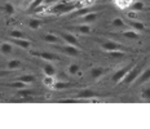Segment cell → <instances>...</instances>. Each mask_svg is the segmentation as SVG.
Here are the masks:
<instances>
[{
  "label": "cell",
  "mask_w": 150,
  "mask_h": 129,
  "mask_svg": "<svg viewBox=\"0 0 150 129\" xmlns=\"http://www.w3.org/2000/svg\"><path fill=\"white\" fill-rule=\"evenodd\" d=\"M78 7L75 4H67L66 1L56 3L52 8H49L51 13H57V14H64V13H70V12L75 11Z\"/></svg>",
  "instance_id": "obj_1"
},
{
  "label": "cell",
  "mask_w": 150,
  "mask_h": 129,
  "mask_svg": "<svg viewBox=\"0 0 150 129\" xmlns=\"http://www.w3.org/2000/svg\"><path fill=\"white\" fill-rule=\"evenodd\" d=\"M100 47H101L102 50L105 52H112V50H124L126 52V47L122 45L119 43H115V42H111V40H106V42H100Z\"/></svg>",
  "instance_id": "obj_2"
},
{
  "label": "cell",
  "mask_w": 150,
  "mask_h": 129,
  "mask_svg": "<svg viewBox=\"0 0 150 129\" xmlns=\"http://www.w3.org/2000/svg\"><path fill=\"white\" fill-rule=\"evenodd\" d=\"M54 49H57L58 52L61 53H65L67 56H79L80 53V49L76 48L74 45H70V44H65V45H60V44H54Z\"/></svg>",
  "instance_id": "obj_3"
},
{
  "label": "cell",
  "mask_w": 150,
  "mask_h": 129,
  "mask_svg": "<svg viewBox=\"0 0 150 129\" xmlns=\"http://www.w3.org/2000/svg\"><path fill=\"white\" fill-rule=\"evenodd\" d=\"M140 74H141V67H140V66H133V67L129 70V72L126 75V78L123 79V83L127 84V85L135 83V80L139 78Z\"/></svg>",
  "instance_id": "obj_4"
},
{
  "label": "cell",
  "mask_w": 150,
  "mask_h": 129,
  "mask_svg": "<svg viewBox=\"0 0 150 129\" xmlns=\"http://www.w3.org/2000/svg\"><path fill=\"white\" fill-rule=\"evenodd\" d=\"M133 66H135V65L131 63V65L126 66V67H123V68H120V70H118L114 75H112L111 80L114 81V83H120V81H123V79L126 78V75L128 74V72H129V70L133 67Z\"/></svg>",
  "instance_id": "obj_5"
},
{
  "label": "cell",
  "mask_w": 150,
  "mask_h": 129,
  "mask_svg": "<svg viewBox=\"0 0 150 129\" xmlns=\"http://www.w3.org/2000/svg\"><path fill=\"white\" fill-rule=\"evenodd\" d=\"M34 56L36 57L44 59L47 62H54V61H61V57L58 54H54V53H51V52H34L33 53Z\"/></svg>",
  "instance_id": "obj_6"
},
{
  "label": "cell",
  "mask_w": 150,
  "mask_h": 129,
  "mask_svg": "<svg viewBox=\"0 0 150 129\" xmlns=\"http://www.w3.org/2000/svg\"><path fill=\"white\" fill-rule=\"evenodd\" d=\"M102 94H100L97 92L92 89H83L80 92H78L76 98L78 99H91V98H96V97H101Z\"/></svg>",
  "instance_id": "obj_7"
},
{
  "label": "cell",
  "mask_w": 150,
  "mask_h": 129,
  "mask_svg": "<svg viewBox=\"0 0 150 129\" xmlns=\"http://www.w3.org/2000/svg\"><path fill=\"white\" fill-rule=\"evenodd\" d=\"M60 36H61L62 40H65V43L70 44V45H74V47H76V48L80 49V44H79V42H78V39H76L75 35L69 34V32H61Z\"/></svg>",
  "instance_id": "obj_8"
},
{
  "label": "cell",
  "mask_w": 150,
  "mask_h": 129,
  "mask_svg": "<svg viewBox=\"0 0 150 129\" xmlns=\"http://www.w3.org/2000/svg\"><path fill=\"white\" fill-rule=\"evenodd\" d=\"M149 80H150V68H146L139 75V78L135 80V84L136 85H142V84L148 83Z\"/></svg>",
  "instance_id": "obj_9"
},
{
  "label": "cell",
  "mask_w": 150,
  "mask_h": 129,
  "mask_svg": "<svg viewBox=\"0 0 150 129\" xmlns=\"http://www.w3.org/2000/svg\"><path fill=\"white\" fill-rule=\"evenodd\" d=\"M11 43H13L14 45H17V47H20V48H22V49H30L31 48V42L30 40H27V39H13V37H11Z\"/></svg>",
  "instance_id": "obj_10"
},
{
  "label": "cell",
  "mask_w": 150,
  "mask_h": 129,
  "mask_svg": "<svg viewBox=\"0 0 150 129\" xmlns=\"http://www.w3.org/2000/svg\"><path fill=\"white\" fill-rule=\"evenodd\" d=\"M43 40H44L45 43H49L52 44V45H54V44H60L61 43V36L56 35V34H44L43 35Z\"/></svg>",
  "instance_id": "obj_11"
},
{
  "label": "cell",
  "mask_w": 150,
  "mask_h": 129,
  "mask_svg": "<svg viewBox=\"0 0 150 129\" xmlns=\"http://www.w3.org/2000/svg\"><path fill=\"white\" fill-rule=\"evenodd\" d=\"M126 23H127L128 26H129L132 30L137 31V32H142V31H145V25H144L142 22H140V21H133V20H129V21H127Z\"/></svg>",
  "instance_id": "obj_12"
},
{
  "label": "cell",
  "mask_w": 150,
  "mask_h": 129,
  "mask_svg": "<svg viewBox=\"0 0 150 129\" xmlns=\"http://www.w3.org/2000/svg\"><path fill=\"white\" fill-rule=\"evenodd\" d=\"M98 13L97 12H91V13H88V14H86V16H83V17H80L79 18V21L82 22V23H92V22H95L96 20L98 18Z\"/></svg>",
  "instance_id": "obj_13"
},
{
  "label": "cell",
  "mask_w": 150,
  "mask_h": 129,
  "mask_svg": "<svg viewBox=\"0 0 150 129\" xmlns=\"http://www.w3.org/2000/svg\"><path fill=\"white\" fill-rule=\"evenodd\" d=\"M3 87H7V88H11V89H23V88H26L27 84H25L22 83V81H20V80H14V81H12V83H3L1 84Z\"/></svg>",
  "instance_id": "obj_14"
},
{
  "label": "cell",
  "mask_w": 150,
  "mask_h": 129,
  "mask_svg": "<svg viewBox=\"0 0 150 129\" xmlns=\"http://www.w3.org/2000/svg\"><path fill=\"white\" fill-rule=\"evenodd\" d=\"M13 45H12V43H3L0 44V53H1L3 56H11L12 53H13Z\"/></svg>",
  "instance_id": "obj_15"
},
{
  "label": "cell",
  "mask_w": 150,
  "mask_h": 129,
  "mask_svg": "<svg viewBox=\"0 0 150 129\" xmlns=\"http://www.w3.org/2000/svg\"><path fill=\"white\" fill-rule=\"evenodd\" d=\"M43 72H44V75H48V76H54L57 74V70H56V67L52 63L48 62V63L43 65Z\"/></svg>",
  "instance_id": "obj_16"
},
{
  "label": "cell",
  "mask_w": 150,
  "mask_h": 129,
  "mask_svg": "<svg viewBox=\"0 0 150 129\" xmlns=\"http://www.w3.org/2000/svg\"><path fill=\"white\" fill-rule=\"evenodd\" d=\"M74 29L76 30L78 32L83 34V35H89V34L92 32V29H91V26L88 23H80V25H78L76 27H74Z\"/></svg>",
  "instance_id": "obj_17"
},
{
  "label": "cell",
  "mask_w": 150,
  "mask_h": 129,
  "mask_svg": "<svg viewBox=\"0 0 150 129\" xmlns=\"http://www.w3.org/2000/svg\"><path fill=\"white\" fill-rule=\"evenodd\" d=\"M16 80H20V81H22V83H25V84H31V83H34V81L36 80V76L35 75L26 74V75H21V76H18Z\"/></svg>",
  "instance_id": "obj_18"
},
{
  "label": "cell",
  "mask_w": 150,
  "mask_h": 129,
  "mask_svg": "<svg viewBox=\"0 0 150 129\" xmlns=\"http://www.w3.org/2000/svg\"><path fill=\"white\" fill-rule=\"evenodd\" d=\"M91 12H93V8L92 7H84V8H79L76 12H74V17L76 18H80L83 17V16L91 13Z\"/></svg>",
  "instance_id": "obj_19"
},
{
  "label": "cell",
  "mask_w": 150,
  "mask_h": 129,
  "mask_svg": "<svg viewBox=\"0 0 150 129\" xmlns=\"http://www.w3.org/2000/svg\"><path fill=\"white\" fill-rule=\"evenodd\" d=\"M7 67H8V70L16 71L17 68L22 67V62H21L20 59H11V61L7 63Z\"/></svg>",
  "instance_id": "obj_20"
},
{
  "label": "cell",
  "mask_w": 150,
  "mask_h": 129,
  "mask_svg": "<svg viewBox=\"0 0 150 129\" xmlns=\"http://www.w3.org/2000/svg\"><path fill=\"white\" fill-rule=\"evenodd\" d=\"M74 87L71 83H64V81H56L54 85L52 87V89L54 90H62V89H69V88Z\"/></svg>",
  "instance_id": "obj_21"
},
{
  "label": "cell",
  "mask_w": 150,
  "mask_h": 129,
  "mask_svg": "<svg viewBox=\"0 0 150 129\" xmlns=\"http://www.w3.org/2000/svg\"><path fill=\"white\" fill-rule=\"evenodd\" d=\"M104 74H105V68H102V67H93L91 70V76L93 79H100Z\"/></svg>",
  "instance_id": "obj_22"
},
{
  "label": "cell",
  "mask_w": 150,
  "mask_h": 129,
  "mask_svg": "<svg viewBox=\"0 0 150 129\" xmlns=\"http://www.w3.org/2000/svg\"><path fill=\"white\" fill-rule=\"evenodd\" d=\"M27 25H29V27L31 30H38L43 25V21L38 20V18H30L29 22H27Z\"/></svg>",
  "instance_id": "obj_23"
},
{
  "label": "cell",
  "mask_w": 150,
  "mask_h": 129,
  "mask_svg": "<svg viewBox=\"0 0 150 129\" xmlns=\"http://www.w3.org/2000/svg\"><path fill=\"white\" fill-rule=\"evenodd\" d=\"M122 35H123L124 37H127V39H131V40H137V39H140V34L137 32V31H135V30L124 31Z\"/></svg>",
  "instance_id": "obj_24"
},
{
  "label": "cell",
  "mask_w": 150,
  "mask_h": 129,
  "mask_svg": "<svg viewBox=\"0 0 150 129\" xmlns=\"http://www.w3.org/2000/svg\"><path fill=\"white\" fill-rule=\"evenodd\" d=\"M111 25H112L114 27H117V29H123V27H126V26H127L126 21H124L123 18H120V17H115V18H112Z\"/></svg>",
  "instance_id": "obj_25"
},
{
  "label": "cell",
  "mask_w": 150,
  "mask_h": 129,
  "mask_svg": "<svg viewBox=\"0 0 150 129\" xmlns=\"http://www.w3.org/2000/svg\"><path fill=\"white\" fill-rule=\"evenodd\" d=\"M109 56L112 59H122L127 56V53L124 50H112V52H109Z\"/></svg>",
  "instance_id": "obj_26"
},
{
  "label": "cell",
  "mask_w": 150,
  "mask_h": 129,
  "mask_svg": "<svg viewBox=\"0 0 150 129\" xmlns=\"http://www.w3.org/2000/svg\"><path fill=\"white\" fill-rule=\"evenodd\" d=\"M114 3L119 9H126L129 8V5L133 3V0H115Z\"/></svg>",
  "instance_id": "obj_27"
},
{
  "label": "cell",
  "mask_w": 150,
  "mask_h": 129,
  "mask_svg": "<svg viewBox=\"0 0 150 129\" xmlns=\"http://www.w3.org/2000/svg\"><path fill=\"white\" fill-rule=\"evenodd\" d=\"M3 11H4V13L7 16H12L16 13V8L12 3H5V4L3 5Z\"/></svg>",
  "instance_id": "obj_28"
},
{
  "label": "cell",
  "mask_w": 150,
  "mask_h": 129,
  "mask_svg": "<svg viewBox=\"0 0 150 129\" xmlns=\"http://www.w3.org/2000/svg\"><path fill=\"white\" fill-rule=\"evenodd\" d=\"M129 8L132 9L133 12H141L142 9L145 8V5H144V3H142V1H140V0H136V1L133 0V3L129 5Z\"/></svg>",
  "instance_id": "obj_29"
},
{
  "label": "cell",
  "mask_w": 150,
  "mask_h": 129,
  "mask_svg": "<svg viewBox=\"0 0 150 129\" xmlns=\"http://www.w3.org/2000/svg\"><path fill=\"white\" fill-rule=\"evenodd\" d=\"M17 94L20 97H23V98H29V97H31L33 94H35V92L34 90H31V89H18V92H17Z\"/></svg>",
  "instance_id": "obj_30"
},
{
  "label": "cell",
  "mask_w": 150,
  "mask_h": 129,
  "mask_svg": "<svg viewBox=\"0 0 150 129\" xmlns=\"http://www.w3.org/2000/svg\"><path fill=\"white\" fill-rule=\"evenodd\" d=\"M54 83H56L54 76H48V75H45L44 79H43V84L48 88H52L53 85H54Z\"/></svg>",
  "instance_id": "obj_31"
},
{
  "label": "cell",
  "mask_w": 150,
  "mask_h": 129,
  "mask_svg": "<svg viewBox=\"0 0 150 129\" xmlns=\"http://www.w3.org/2000/svg\"><path fill=\"white\" fill-rule=\"evenodd\" d=\"M79 70H80L79 65L71 63V65H69V67H67V74L69 75H76L78 72H79Z\"/></svg>",
  "instance_id": "obj_32"
},
{
  "label": "cell",
  "mask_w": 150,
  "mask_h": 129,
  "mask_svg": "<svg viewBox=\"0 0 150 129\" xmlns=\"http://www.w3.org/2000/svg\"><path fill=\"white\" fill-rule=\"evenodd\" d=\"M9 36L13 37V39H23L25 34L22 32V31H20V30H12L11 32H9Z\"/></svg>",
  "instance_id": "obj_33"
},
{
  "label": "cell",
  "mask_w": 150,
  "mask_h": 129,
  "mask_svg": "<svg viewBox=\"0 0 150 129\" xmlns=\"http://www.w3.org/2000/svg\"><path fill=\"white\" fill-rule=\"evenodd\" d=\"M141 98L146 99V101H150V87L144 88V90L141 92Z\"/></svg>",
  "instance_id": "obj_34"
},
{
  "label": "cell",
  "mask_w": 150,
  "mask_h": 129,
  "mask_svg": "<svg viewBox=\"0 0 150 129\" xmlns=\"http://www.w3.org/2000/svg\"><path fill=\"white\" fill-rule=\"evenodd\" d=\"M9 74H12V70H5V71L0 70V78H3V76H7V75H9Z\"/></svg>",
  "instance_id": "obj_35"
},
{
  "label": "cell",
  "mask_w": 150,
  "mask_h": 129,
  "mask_svg": "<svg viewBox=\"0 0 150 129\" xmlns=\"http://www.w3.org/2000/svg\"><path fill=\"white\" fill-rule=\"evenodd\" d=\"M62 102H67V103H73V102H76L75 99H62Z\"/></svg>",
  "instance_id": "obj_36"
},
{
  "label": "cell",
  "mask_w": 150,
  "mask_h": 129,
  "mask_svg": "<svg viewBox=\"0 0 150 129\" xmlns=\"http://www.w3.org/2000/svg\"><path fill=\"white\" fill-rule=\"evenodd\" d=\"M26 1H27V3H29V4H31V3H33V1H34V0H26Z\"/></svg>",
  "instance_id": "obj_37"
},
{
  "label": "cell",
  "mask_w": 150,
  "mask_h": 129,
  "mask_svg": "<svg viewBox=\"0 0 150 129\" xmlns=\"http://www.w3.org/2000/svg\"><path fill=\"white\" fill-rule=\"evenodd\" d=\"M3 97H4V96H3V93H1V92H0V99H1V98H3Z\"/></svg>",
  "instance_id": "obj_38"
}]
</instances>
